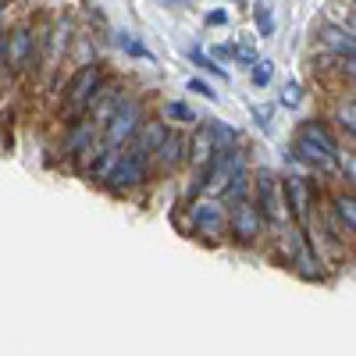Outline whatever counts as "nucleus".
<instances>
[{
    "label": "nucleus",
    "instance_id": "obj_1",
    "mask_svg": "<svg viewBox=\"0 0 356 356\" xmlns=\"http://www.w3.org/2000/svg\"><path fill=\"white\" fill-rule=\"evenodd\" d=\"M182 228L186 235H193V239L200 243H225L228 239V207L221 203V196H196L186 203L182 211Z\"/></svg>",
    "mask_w": 356,
    "mask_h": 356
},
{
    "label": "nucleus",
    "instance_id": "obj_2",
    "mask_svg": "<svg viewBox=\"0 0 356 356\" xmlns=\"http://www.w3.org/2000/svg\"><path fill=\"white\" fill-rule=\"evenodd\" d=\"M253 203L260 207V214H264V221H267V228H271V232L292 225L289 203H285V186H282V175L278 171L253 168Z\"/></svg>",
    "mask_w": 356,
    "mask_h": 356
},
{
    "label": "nucleus",
    "instance_id": "obj_3",
    "mask_svg": "<svg viewBox=\"0 0 356 356\" xmlns=\"http://www.w3.org/2000/svg\"><path fill=\"white\" fill-rule=\"evenodd\" d=\"M150 175H154L150 157H146L143 150H136V146L129 143L125 150L114 154L111 171H107V178H104V186H107L114 196H129V193H136V189H143L146 182H150Z\"/></svg>",
    "mask_w": 356,
    "mask_h": 356
},
{
    "label": "nucleus",
    "instance_id": "obj_4",
    "mask_svg": "<svg viewBox=\"0 0 356 356\" xmlns=\"http://www.w3.org/2000/svg\"><path fill=\"white\" fill-rule=\"evenodd\" d=\"M146 122V114H143V100H136V97H125L122 100V107H118L107 122L100 125V146H107L111 154H118V150H125V146L136 139V132H139V125Z\"/></svg>",
    "mask_w": 356,
    "mask_h": 356
},
{
    "label": "nucleus",
    "instance_id": "obj_5",
    "mask_svg": "<svg viewBox=\"0 0 356 356\" xmlns=\"http://www.w3.org/2000/svg\"><path fill=\"white\" fill-rule=\"evenodd\" d=\"M282 186H285V203H289V214L300 228H314V211H317V189H314V178L307 171H289L282 175Z\"/></svg>",
    "mask_w": 356,
    "mask_h": 356
},
{
    "label": "nucleus",
    "instance_id": "obj_6",
    "mask_svg": "<svg viewBox=\"0 0 356 356\" xmlns=\"http://www.w3.org/2000/svg\"><path fill=\"white\" fill-rule=\"evenodd\" d=\"M264 232H267V221L260 214V207L253 203V196L228 207V243L250 250L264 239Z\"/></svg>",
    "mask_w": 356,
    "mask_h": 356
},
{
    "label": "nucleus",
    "instance_id": "obj_7",
    "mask_svg": "<svg viewBox=\"0 0 356 356\" xmlns=\"http://www.w3.org/2000/svg\"><path fill=\"white\" fill-rule=\"evenodd\" d=\"M107 86V79H104V68L100 65H82L75 75H72V82H68V114H72V122L79 114H86L89 111V104L97 100V93Z\"/></svg>",
    "mask_w": 356,
    "mask_h": 356
},
{
    "label": "nucleus",
    "instance_id": "obj_8",
    "mask_svg": "<svg viewBox=\"0 0 356 356\" xmlns=\"http://www.w3.org/2000/svg\"><path fill=\"white\" fill-rule=\"evenodd\" d=\"M289 157H296L307 171H321V175H339V154L321 146L307 136H292V146H289Z\"/></svg>",
    "mask_w": 356,
    "mask_h": 356
},
{
    "label": "nucleus",
    "instance_id": "obj_9",
    "mask_svg": "<svg viewBox=\"0 0 356 356\" xmlns=\"http://www.w3.org/2000/svg\"><path fill=\"white\" fill-rule=\"evenodd\" d=\"M182 164H189V136L186 132H168V139L161 143V150L150 157V168L161 175H175Z\"/></svg>",
    "mask_w": 356,
    "mask_h": 356
},
{
    "label": "nucleus",
    "instance_id": "obj_10",
    "mask_svg": "<svg viewBox=\"0 0 356 356\" xmlns=\"http://www.w3.org/2000/svg\"><path fill=\"white\" fill-rule=\"evenodd\" d=\"M33 57H36V36H33V29L18 25L15 33L4 40V65L11 72H25L29 65H33Z\"/></svg>",
    "mask_w": 356,
    "mask_h": 356
},
{
    "label": "nucleus",
    "instance_id": "obj_11",
    "mask_svg": "<svg viewBox=\"0 0 356 356\" xmlns=\"http://www.w3.org/2000/svg\"><path fill=\"white\" fill-rule=\"evenodd\" d=\"M168 132H171V125L164 122V118H150V122H143V125H139L132 146H136V150H143L146 157H154V154L161 150V143L168 139Z\"/></svg>",
    "mask_w": 356,
    "mask_h": 356
},
{
    "label": "nucleus",
    "instance_id": "obj_12",
    "mask_svg": "<svg viewBox=\"0 0 356 356\" xmlns=\"http://www.w3.org/2000/svg\"><path fill=\"white\" fill-rule=\"evenodd\" d=\"M61 150H65L68 157H86L89 150H93V122H82V118L68 122V132H65Z\"/></svg>",
    "mask_w": 356,
    "mask_h": 356
},
{
    "label": "nucleus",
    "instance_id": "obj_13",
    "mask_svg": "<svg viewBox=\"0 0 356 356\" xmlns=\"http://www.w3.org/2000/svg\"><path fill=\"white\" fill-rule=\"evenodd\" d=\"M328 211H332V218L339 221V228H342L346 235H356V193H353V189L332 193Z\"/></svg>",
    "mask_w": 356,
    "mask_h": 356
},
{
    "label": "nucleus",
    "instance_id": "obj_14",
    "mask_svg": "<svg viewBox=\"0 0 356 356\" xmlns=\"http://www.w3.org/2000/svg\"><path fill=\"white\" fill-rule=\"evenodd\" d=\"M321 43L328 47L332 54H339V57H356V36L349 33L346 25H321Z\"/></svg>",
    "mask_w": 356,
    "mask_h": 356
},
{
    "label": "nucleus",
    "instance_id": "obj_15",
    "mask_svg": "<svg viewBox=\"0 0 356 356\" xmlns=\"http://www.w3.org/2000/svg\"><path fill=\"white\" fill-rule=\"evenodd\" d=\"M122 100H125V93H122V89L104 86L100 93H97V100L89 104V111H86V114H89V122H93V125H104L107 118H111L118 107H122Z\"/></svg>",
    "mask_w": 356,
    "mask_h": 356
},
{
    "label": "nucleus",
    "instance_id": "obj_16",
    "mask_svg": "<svg viewBox=\"0 0 356 356\" xmlns=\"http://www.w3.org/2000/svg\"><path fill=\"white\" fill-rule=\"evenodd\" d=\"M214 154H218V143H214L211 132H207V125L200 122V125L189 132V164H193V168H203Z\"/></svg>",
    "mask_w": 356,
    "mask_h": 356
},
{
    "label": "nucleus",
    "instance_id": "obj_17",
    "mask_svg": "<svg viewBox=\"0 0 356 356\" xmlns=\"http://www.w3.org/2000/svg\"><path fill=\"white\" fill-rule=\"evenodd\" d=\"M296 136H307V139H314V143H321V146H328V150L342 154L335 132L328 129V122H321V118H307V122H300V125H296Z\"/></svg>",
    "mask_w": 356,
    "mask_h": 356
},
{
    "label": "nucleus",
    "instance_id": "obj_18",
    "mask_svg": "<svg viewBox=\"0 0 356 356\" xmlns=\"http://www.w3.org/2000/svg\"><path fill=\"white\" fill-rule=\"evenodd\" d=\"M161 114H164L168 125H178V129H196V125H200V114H196L186 100H168Z\"/></svg>",
    "mask_w": 356,
    "mask_h": 356
},
{
    "label": "nucleus",
    "instance_id": "obj_19",
    "mask_svg": "<svg viewBox=\"0 0 356 356\" xmlns=\"http://www.w3.org/2000/svg\"><path fill=\"white\" fill-rule=\"evenodd\" d=\"M332 122L356 143V100H335L332 107Z\"/></svg>",
    "mask_w": 356,
    "mask_h": 356
},
{
    "label": "nucleus",
    "instance_id": "obj_20",
    "mask_svg": "<svg viewBox=\"0 0 356 356\" xmlns=\"http://www.w3.org/2000/svg\"><path fill=\"white\" fill-rule=\"evenodd\" d=\"M203 125H207V132L214 136V143H218V146H235V143H239V132H235L232 125H225L221 118H207Z\"/></svg>",
    "mask_w": 356,
    "mask_h": 356
},
{
    "label": "nucleus",
    "instance_id": "obj_21",
    "mask_svg": "<svg viewBox=\"0 0 356 356\" xmlns=\"http://www.w3.org/2000/svg\"><path fill=\"white\" fill-rule=\"evenodd\" d=\"M253 22H257V33L264 36V40H271L275 36V11H271V4H260L253 8Z\"/></svg>",
    "mask_w": 356,
    "mask_h": 356
},
{
    "label": "nucleus",
    "instance_id": "obj_22",
    "mask_svg": "<svg viewBox=\"0 0 356 356\" xmlns=\"http://www.w3.org/2000/svg\"><path fill=\"white\" fill-rule=\"evenodd\" d=\"M271 79H275V61H267V57H260V61L250 68V82H253L257 89H264V86H271Z\"/></svg>",
    "mask_w": 356,
    "mask_h": 356
},
{
    "label": "nucleus",
    "instance_id": "obj_23",
    "mask_svg": "<svg viewBox=\"0 0 356 356\" xmlns=\"http://www.w3.org/2000/svg\"><path fill=\"white\" fill-rule=\"evenodd\" d=\"M189 61H193L196 68H203V72H211L214 79H225V75H228L221 65H214V57H211V54H203L200 47H193V50H189Z\"/></svg>",
    "mask_w": 356,
    "mask_h": 356
},
{
    "label": "nucleus",
    "instance_id": "obj_24",
    "mask_svg": "<svg viewBox=\"0 0 356 356\" xmlns=\"http://www.w3.org/2000/svg\"><path fill=\"white\" fill-rule=\"evenodd\" d=\"M118 47H122L125 54H132V57H143V61H150V65H154V54L146 50V47H143V43H139L132 33H118Z\"/></svg>",
    "mask_w": 356,
    "mask_h": 356
},
{
    "label": "nucleus",
    "instance_id": "obj_25",
    "mask_svg": "<svg viewBox=\"0 0 356 356\" xmlns=\"http://www.w3.org/2000/svg\"><path fill=\"white\" fill-rule=\"evenodd\" d=\"M339 178L356 193V154H353V150H349V154H346V150L339 154Z\"/></svg>",
    "mask_w": 356,
    "mask_h": 356
},
{
    "label": "nucleus",
    "instance_id": "obj_26",
    "mask_svg": "<svg viewBox=\"0 0 356 356\" xmlns=\"http://www.w3.org/2000/svg\"><path fill=\"white\" fill-rule=\"evenodd\" d=\"M278 100H282V107H300V100H303V89L296 86V82H285Z\"/></svg>",
    "mask_w": 356,
    "mask_h": 356
},
{
    "label": "nucleus",
    "instance_id": "obj_27",
    "mask_svg": "<svg viewBox=\"0 0 356 356\" xmlns=\"http://www.w3.org/2000/svg\"><path fill=\"white\" fill-rule=\"evenodd\" d=\"M189 93H196V97H203V100H218V89L211 86V82H203V79H189Z\"/></svg>",
    "mask_w": 356,
    "mask_h": 356
},
{
    "label": "nucleus",
    "instance_id": "obj_28",
    "mask_svg": "<svg viewBox=\"0 0 356 356\" xmlns=\"http://www.w3.org/2000/svg\"><path fill=\"white\" fill-rule=\"evenodd\" d=\"M235 61H239L243 68H253V65L260 61V57H257V54H253L250 47H235Z\"/></svg>",
    "mask_w": 356,
    "mask_h": 356
},
{
    "label": "nucleus",
    "instance_id": "obj_29",
    "mask_svg": "<svg viewBox=\"0 0 356 356\" xmlns=\"http://www.w3.org/2000/svg\"><path fill=\"white\" fill-rule=\"evenodd\" d=\"M250 114H253V122L260 129H271V111H267V107H250Z\"/></svg>",
    "mask_w": 356,
    "mask_h": 356
},
{
    "label": "nucleus",
    "instance_id": "obj_30",
    "mask_svg": "<svg viewBox=\"0 0 356 356\" xmlns=\"http://www.w3.org/2000/svg\"><path fill=\"white\" fill-rule=\"evenodd\" d=\"M339 72L356 82V57H339Z\"/></svg>",
    "mask_w": 356,
    "mask_h": 356
},
{
    "label": "nucleus",
    "instance_id": "obj_31",
    "mask_svg": "<svg viewBox=\"0 0 356 356\" xmlns=\"http://www.w3.org/2000/svg\"><path fill=\"white\" fill-rule=\"evenodd\" d=\"M228 22V11H211L207 15V25H225Z\"/></svg>",
    "mask_w": 356,
    "mask_h": 356
},
{
    "label": "nucleus",
    "instance_id": "obj_32",
    "mask_svg": "<svg viewBox=\"0 0 356 356\" xmlns=\"http://www.w3.org/2000/svg\"><path fill=\"white\" fill-rule=\"evenodd\" d=\"M214 57H221V61H228V57H235V47H214Z\"/></svg>",
    "mask_w": 356,
    "mask_h": 356
},
{
    "label": "nucleus",
    "instance_id": "obj_33",
    "mask_svg": "<svg viewBox=\"0 0 356 356\" xmlns=\"http://www.w3.org/2000/svg\"><path fill=\"white\" fill-rule=\"evenodd\" d=\"M346 29H349V33H353V36H356V11H353V15H349V22H346Z\"/></svg>",
    "mask_w": 356,
    "mask_h": 356
},
{
    "label": "nucleus",
    "instance_id": "obj_34",
    "mask_svg": "<svg viewBox=\"0 0 356 356\" xmlns=\"http://www.w3.org/2000/svg\"><path fill=\"white\" fill-rule=\"evenodd\" d=\"M164 4H189V0H164Z\"/></svg>",
    "mask_w": 356,
    "mask_h": 356
},
{
    "label": "nucleus",
    "instance_id": "obj_35",
    "mask_svg": "<svg viewBox=\"0 0 356 356\" xmlns=\"http://www.w3.org/2000/svg\"><path fill=\"white\" fill-rule=\"evenodd\" d=\"M0 18H4V0H0Z\"/></svg>",
    "mask_w": 356,
    "mask_h": 356
},
{
    "label": "nucleus",
    "instance_id": "obj_36",
    "mask_svg": "<svg viewBox=\"0 0 356 356\" xmlns=\"http://www.w3.org/2000/svg\"><path fill=\"white\" fill-rule=\"evenodd\" d=\"M353 8H356V0H353Z\"/></svg>",
    "mask_w": 356,
    "mask_h": 356
}]
</instances>
